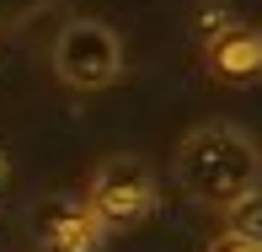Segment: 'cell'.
Masks as SVG:
<instances>
[{
	"mask_svg": "<svg viewBox=\"0 0 262 252\" xmlns=\"http://www.w3.org/2000/svg\"><path fill=\"white\" fill-rule=\"evenodd\" d=\"M171 177L193 204L225 215L230 204H241L262 177V156L252 145V134L235 124H198L193 134H182L171 161Z\"/></svg>",
	"mask_w": 262,
	"mask_h": 252,
	"instance_id": "1",
	"label": "cell"
},
{
	"mask_svg": "<svg viewBox=\"0 0 262 252\" xmlns=\"http://www.w3.org/2000/svg\"><path fill=\"white\" fill-rule=\"evenodd\" d=\"M156 177L139 156H107L86 183V209L97 215L102 231H123L156 215Z\"/></svg>",
	"mask_w": 262,
	"mask_h": 252,
	"instance_id": "2",
	"label": "cell"
},
{
	"mask_svg": "<svg viewBox=\"0 0 262 252\" xmlns=\"http://www.w3.org/2000/svg\"><path fill=\"white\" fill-rule=\"evenodd\" d=\"M54 70L64 86L75 91H97V86H113L118 70H123V43L118 32L97 16H75L59 27L54 38Z\"/></svg>",
	"mask_w": 262,
	"mask_h": 252,
	"instance_id": "3",
	"label": "cell"
},
{
	"mask_svg": "<svg viewBox=\"0 0 262 252\" xmlns=\"http://www.w3.org/2000/svg\"><path fill=\"white\" fill-rule=\"evenodd\" d=\"M204 65L225 86H252L262 75V32L257 27H214L209 43H204Z\"/></svg>",
	"mask_w": 262,
	"mask_h": 252,
	"instance_id": "4",
	"label": "cell"
},
{
	"mask_svg": "<svg viewBox=\"0 0 262 252\" xmlns=\"http://www.w3.org/2000/svg\"><path fill=\"white\" fill-rule=\"evenodd\" d=\"M0 183H6V156H0Z\"/></svg>",
	"mask_w": 262,
	"mask_h": 252,
	"instance_id": "8",
	"label": "cell"
},
{
	"mask_svg": "<svg viewBox=\"0 0 262 252\" xmlns=\"http://www.w3.org/2000/svg\"><path fill=\"white\" fill-rule=\"evenodd\" d=\"M102 225L86 204H59L43 220V252H97L102 247Z\"/></svg>",
	"mask_w": 262,
	"mask_h": 252,
	"instance_id": "5",
	"label": "cell"
},
{
	"mask_svg": "<svg viewBox=\"0 0 262 252\" xmlns=\"http://www.w3.org/2000/svg\"><path fill=\"white\" fill-rule=\"evenodd\" d=\"M225 231H235V236H246V242L262 247V188H252L241 204L225 209Z\"/></svg>",
	"mask_w": 262,
	"mask_h": 252,
	"instance_id": "6",
	"label": "cell"
},
{
	"mask_svg": "<svg viewBox=\"0 0 262 252\" xmlns=\"http://www.w3.org/2000/svg\"><path fill=\"white\" fill-rule=\"evenodd\" d=\"M209 252H262L257 242H246V236H235V231H225V236H214Z\"/></svg>",
	"mask_w": 262,
	"mask_h": 252,
	"instance_id": "7",
	"label": "cell"
}]
</instances>
